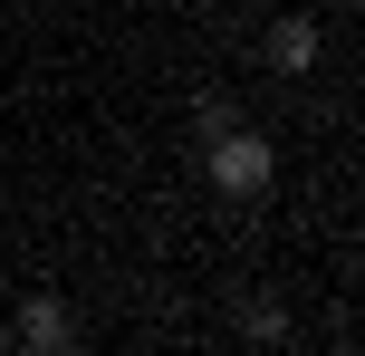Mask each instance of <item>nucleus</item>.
Returning a JSON list of instances; mask_svg holds the SVG:
<instances>
[{
  "instance_id": "nucleus-1",
  "label": "nucleus",
  "mask_w": 365,
  "mask_h": 356,
  "mask_svg": "<svg viewBox=\"0 0 365 356\" xmlns=\"http://www.w3.org/2000/svg\"><path fill=\"white\" fill-rule=\"evenodd\" d=\"M202 183H212L221 203H259V193L279 183V145L259 126H240L231 106H202Z\"/></svg>"
},
{
  "instance_id": "nucleus-2",
  "label": "nucleus",
  "mask_w": 365,
  "mask_h": 356,
  "mask_svg": "<svg viewBox=\"0 0 365 356\" xmlns=\"http://www.w3.org/2000/svg\"><path fill=\"white\" fill-rule=\"evenodd\" d=\"M10 347L19 356H68L77 347V308L58 299V289H29V299L10 308Z\"/></svg>"
},
{
  "instance_id": "nucleus-3",
  "label": "nucleus",
  "mask_w": 365,
  "mask_h": 356,
  "mask_svg": "<svg viewBox=\"0 0 365 356\" xmlns=\"http://www.w3.org/2000/svg\"><path fill=\"white\" fill-rule=\"evenodd\" d=\"M259 58H269L279 77H308L317 58H327V39H317V19H308V10H279V19H269V39H259Z\"/></svg>"
},
{
  "instance_id": "nucleus-4",
  "label": "nucleus",
  "mask_w": 365,
  "mask_h": 356,
  "mask_svg": "<svg viewBox=\"0 0 365 356\" xmlns=\"http://www.w3.org/2000/svg\"><path fill=\"white\" fill-rule=\"evenodd\" d=\"M240 337H250V347H279V337H289V308H279V299H250V318H240Z\"/></svg>"
}]
</instances>
